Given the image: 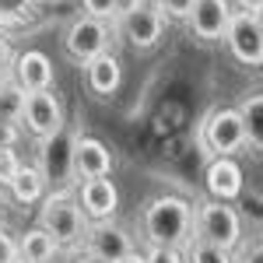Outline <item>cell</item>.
I'll return each instance as SVG.
<instances>
[{
    "label": "cell",
    "mask_w": 263,
    "mask_h": 263,
    "mask_svg": "<svg viewBox=\"0 0 263 263\" xmlns=\"http://www.w3.org/2000/svg\"><path fill=\"white\" fill-rule=\"evenodd\" d=\"M144 242L147 246H168V249H186L193 242V203L176 197V193H162L144 203L141 214Z\"/></svg>",
    "instance_id": "6da1fadb"
},
{
    "label": "cell",
    "mask_w": 263,
    "mask_h": 263,
    "mask_svg": "<svg viewBox=\"0 0 263 263\" xmlns=\"http://www.w3.org/2000/svg\"><path fill=\"white\" fill-rule=\"evenodd\" d=\"M39 207V228L60 246V249H70V246L84 242V232H88V218L81 214V207L74 200L70 190H53L42 197Z\"/></svg>",
    "instance_id": "7a4b0ae2"
},
{
    "label": "cell",
    "mask_w": 263,
    "mask_h": 263,
    "mask_svg": "<svg viewBox=\"0 0 263 263\" xmlns=\"http://www.w3.org/2000/svg\"><path fill=\"white\" fill-rule=\"evenodd\" d=\"M193 239H203V242L211 246H221V249H235V246L242 242V218H239V211L232 207V203L224 200H207L200 207H193Z\"/></svg>",
    "instance_id": "3957f363"
},
{
    "label": "cell",
    "mask_w": 263,
    "mask_h": 263,
    "mask_svg": "<svg viewBox=\"0 0 263 263\" xmlns=\"http://www.w3.org/2000/svg\"><path fill=\"white\" fill-rule=\"evenodd\" d=\"M112 42H116V28L109 25V21H99V18H74L67 25V32H63V53H67V60L84 67L88 60H95L102 53H112Z\"/></svg>",
    "instance_id": "277c9868"
},
{
    "label": "cell",
    "mask_w": 263,
    "mask_h": 263,
    "mask_svg": "<svg viewBox=\"0 0 263 263\" xmlns=\"http://www.w3.org/2000/svg\"><path fill=\"white\" fill-rule=\"evenodd\" d=\"M74 141H78V134H70L67 123L57 134L39 141V165L35 168L46 179L49 193L53 190H70V182H74Z\"/></svg>",
    "instance_id": "5b68a950"
},
{
    "label": "cell",
    "mask_w": 263,
    "mask_h": 263,
    "mask_svg": "<svg viewBox=\"0 0 263 263\" xmlns=\"http://www.w3.org/2000/svg\"><path fill=\"white\" fill-rule=\"evenodd\" d=\"M165 25H168V18L158 7H147V4H134L130 11H120L116 21H112L116 35L137 53H147V49H155L162 42Z\"/></svg>",
    "instance_id": "8992f818"
},
{
    "label": "cell",
    "mask_w": 263,
    "mask_h": 263,
    "mask_svg": "<svg viewBox=\"0 0 263 263\" xmlns=\"http://www.w3.org/2000/svg\"><path fill=\"white\" fill-rule=\"evenodd\" d=\"M200 144L207 155L214 158H232L235 151L246 147V130L242 120L232 105H221V109H211L200 123Z\"/></svg>",
    "instance_id": "52a82bcc"
},
{
    "label": "cell",
    "mask_w": 263,
    "mask_h": 263,
    "mask_svg": "<svg viewBox=\"0 0 263 263\" xmlns=\"http://www.w3.org/2000/svg\"><path fill=\"white\" fill-rule=\"evenodd\" d=\"M224 46L242 67H260L263 63V18L260 11H232L228 28H224Z\"/></svg>",
    "instance_id": "ba28073f"
},
{
    "label": "cell",
    "mask_w": 263,
    "mask_h": 263,
    "mask_svg": "<svg viewBox=\"0 0 263 263\" xmlns=\"http://www.w3.org/2000/svg\"><path fill=\"white\" fill-rule=\"evenodd\" d=\"M18 126H25L35 141L57 134L63 126V102L57 88H42V91H25V105H21Z\"/></svg>",
    "instance_id": "9c48e42d"
},
{
    "label": "cell",
    "mask_w": 263,
    "mask_h": 263,
    "mask_svg": "<svg viewBox=\"0 0 263 263\" xmlns=\"http://www.w3.org/2000/svg\"><path fill=\"white\" fill-rule=\"evenodd\" d=\"M84 253H91V256H99L105 263H116L123 260L126 253H134L137 246H134V235L123 228L116 218H109V221H91L88 224V232H84Z\"/></svg>",
    "instance_id": "30bf717a"
},
{
    "label": "cell",
    "mask_w": 263,
    "mask_h": 263,
    "mask_svg": "<svg viewBox=\"0 0 263 263\" xmlns=\"http://www.w3.org/2000/svg\"><path fill=\"white\" fill-rule=\"evenodd\" d=\"M232 11H235L232 0H193V7L186 14V28L200 42H221Z\"/></svg>",
    "instance_id": "8fae6325"
},
{
    "label": "cell",
    "mask_w": 263,
    "mask_h": 263,
    "mask_svg": "<svg viewBox=\"0 0 263 263\" xmlns=\"http://www.w3.org/2000/svg\"><path fill=\"white\" fill-rule=\"evenodd\" d=\"M78 207H81V214L91 221H109V218H116V211H120V190H116V182L109 179V176H102V179H81V190H78Z\"/></svg>",
    "instance_id": "7c38bea8"
},
{
    "label": "cell",
    "mask_w": 263,
    "mask_h": 263,
    "mask_svg": "<svg viewBox=\"0 0 263 263\" xmlns=\"http://www.w3.org/2000/svg\"><path fill=\"white\" fill-rule=\"evenodd\" d=\"M7 78L21 91H42V88H53V63L42 49H25V53H14Z\"/></svg>",
    "instance_id": "4fadbf2b"
},
{
    "label": "cell",
    "mask_w": 263,
    "mask_h": 263,
    "mask_svg": "<svg viewBox=\"0 0 263 263\" xmlns=\"http://www.w3.org/2000/svg\"><path fill=\"white\" fill-rule=\"evenodd\" d=\"M112 172V151L99 137H81L74 141V182L81 179H102Z\"/></svg>",
    "instance_id": "5bb4252c"
},
{
    "label": "cell",
    "mask_w": 263,
    "mask_h": 263,
    "mask_svg": "<svg viewBox=\"0 0 263 263\" xmlns=\"http://www.w3.org/2000/svg\"><path fill=\"white\" fill-rule=\"evenodd\" d=\"M207 193H211V200H224L232 203L239 193H242V165L235 162V158H214V162L207 165Z\"/></svg>",
    "instance_id": "9a60e30c"
},
{
    "label": "cell",
    "mask_w": 263,
    "mask_h": 263,
    "mask_svg": "<svg viewBox=\"0 0 263 263\" xmlns=\"http://www.w3.org/2000/svg\"><path fill=\"white\" fill-rule=\"evenodd\" d=\"M84 84H88V91L91 95H99V99H109V95H116L123 84V63L112 57V53H102L95 60L84 63Z\"/></svg>",
    "instance_id": "2e32d148"
},
{
    "label": "cell",
    "mask_w": 263,
    "mask_h": 263,
    "mask_svg": "<svg viewBox=\"0 0 263 263\" xmlns=\"http://www.w3.org/2000/svg\"><path fill=\"white\" fill-rule=\"evenodd\" d=\"M235 112H239L242 130H246V147L253 151V158H260V147H263V99H260V91H249L235 105Z\"/></svg>",
    "instance_id": "e0dca14e"
},
{
    "label": "cell",
    "mask_w": 263,
    "mask_h": 263,
    "mask_svg": "<svg viewBox=\"0 0 263 263\" xmlns=\"http://www.w3.org/2000/svg\"><path fill=\"white\" fill-rule=\"evenodd\" d=\"M7 193H11V200L14 203H39L42 197H46V179L39 176V168L35 165H25L21 162V168L14 172V179L7 182Z\"/></svg>",
    "instance_id": "ac0fdd59"
},
{
    "label": "cell",
    "mask_w": 263,
    "mask_h": 263,
    "mask_svg": "<svg viewBox=\"0 0 263 263\" xmlns=\"http://www.w3.org/2000/svg\"><path fill=\"white\" fill-rule=\"evenodd\" d=\"M57 253H60V246L53 242L39 224H35V228H28V232L18 239V260L21 263H53Z\"/></svg>",
    "instance_id": "d6986e66"
},
{
    "label": "cell",
    "mask_w": 263,
    "mask_h": 263,
    "mask_svg": "<svg viewBox=\"0 0 263 263\" xmlns=\"http://www.w3.org/2000/svg\"><path fill=\"white\" fill-rule=\"evenodd\" d=\"M21 105H25V91L7 78V81L0 84V120L18 123L21 120Z\"/></svg>",
    "instance_id": "ffe728a7"
},
{
    "label": "cell",
    "mask_w": 263,
    "mask_h": 263,
    "mask_svg": "<svg viewBox=\"0 0 263 263\" xmlns=\"http://www.w3.org/2000/svg\"><path fill=\"white\" fill-rule=\"evenodd\" d=\"M186 263H232V253L221 246L203 242V239H193L186 246Z\"/></svg>",
    "instance_id": "44dd1931"
},
{
    "label": "cell",
    "mask_w": 263,
    "mask_h": 263,
    "mask_svg": "<svg viewBox=\"0 0 263 263\" xmlns=\"http://www.w3.org/2000/svg\"><path fill=\"white\" fill-rule=\"evenodd\" d=\"M39 0H0V28H11V25H21L28 18V11L35 7Z\"/></svg>",
    "instance_id": "7402d4cb"
},
{
    "label": "cell",
    "mask_w": 263,
    "mask_h": 263,
    "mask_svg": "<svg viewBox=\"0 0 263 263\" xmlns=\"http://www.w3.org/2000/svg\"><path fill=\"white\" fill-rule=\"evenodd\" d=\"M84 14L88 18H99V21H116V14H120V7H116V0H81Z\"/></svg>",
    "instance_id": "603a6c76"
},
{
    "label": "cell",
    "mask_w": 263,
    "mask_h": 263,
    "mask_svg": "<svg viewBox=\"0 0 263 263\" xmlns=\"http://www.w3.org/2000/svg\"><path fill=\"white\" fill-rule=\"evenodd\" d=\"M144 263H186L182 249H168V246H147Z\"/></svg>",
    "instance_id": "cb8c5ba5"
},
{
    "label": "cell",
    "mask_w": 263,
    "mask_h": 263,
    "mask_svg": "<svg viewBox=\"0 0 263 263\" xmlns=\"http://www.w3.org/2000/svg\"><path fill=\"white\" fill-rule=\"evenodd\" d=\"M232 263H263V249H260V242L253 239V242H239L235 249H232Z\"/></svg>",
    "instance_id": "d4e9b609"
},
{
    "label": "cell",
    "mask_w": 263,
    "mask_h": 263,
    "mask_svg": "<svg viewBox=\"0 0 263 263\" xmlns=\"http://www.w3.org/2000/svg\"><path fill=\"white\" fill-rule=\"evenodd\" d=\"M190 7H193V0H162V4H158V11H162L168 21H186Z\"/></svg>",
    "instance_id": "484cf974"
},
{
    "label": "cell",
    "mask_w": 263,
    "mask_h": 263,
    "mask_svg": "<svg viewBox=\"0 0 263 263\" xmlns=\"http://www.w3.org/2000/svg\"><path fill=\"white\" fill-rule=\"evenodd\" d=\"M21 168V158L14 151H0V186L7 190V182L14 179V172Z\"/></svg>",
    "instance_id": "4316f807"
},
{
    "label": "cell",
    "mask_w": 263,
    "mask_h": 263,
    "mask_svg": "<svg viewBox=\"0 0 263 263\" xmlns=\"http://www.w3.org/2000/svg\"><path fill=\"white\" fill-rule=\"evenodd\" d=\"M0 263H21L18 260V239L0 228Z\"/></svg>",
    "instance_id": "83f0119b"
},
{
    "label": "cell",
    "mask_w": 263,
    "mask_h": 263,
    "mask_svg": "<svg viewBox=\"0 0 263 263\" xmlns=\"http://www.w3.org/2000/svg\"><path fill=\"white\" fill-rule=\"evenodd\" d=\"M18 137H21V126H18V123L0 120V151H11V147L18 144Z\"/></svg>",
    "instance_id": "f1b7e54d"
},
{
    "label": "cell",
    "mask_w": 263,
    "mask_h": 263,
    "mask_svg": "<svg viewBox=\"0 0 263 263\" xmlns=\"http://www.w3.org/2000/svg\"><path fill=\"white\" fill-rule=\"evenodd\" d=\"M11 63H14V46L7 39V32H0V78L11 74Z\"/></svg>",
    "instance_id": "f546056e"
},
{
    "label": "cell",
    "mask_w": 263,
    "mask_h": 263,
    "mask_svg": "<svg viewBox=\"0 0 263 263\" xmlns=\"http://www.w3.org/2000/svg\"><path fill=\"white\" fill-rule=\"evenodd\" d=\"M232 7H239V11H260L263 0H232Z\"/></svg>",
    "instance_id": "4dcf8cb0"
},
{
    "label": "cell",
    "mask_w": 263,
    "mask_h": 263,
    "mask_svg": "<svg viewBox=\"0 0 263 263\" xmlns=\"http://www.w3.org/2000/svg\"><path fill=\"white\" fill-rule=\"evenodd\" d=\"M116 263H144V253H141V249H134V253H126V256L116 260Z\"/></svg>",
    "instance_id": "1f68e13d"
},
{
    "label": "cell",
    "mask_w": 263,
    "mask_h": 263,
    "mask_svg": "<svg viewBox=\"0 0 263 263\" xmlns=\"http://www.w3.org/2000/svg\"><path fill=\"white\" fill-rule=\"evenodd\" d=\"M74 263H105V260H99V256H91V253L81 249V256H74Z\"/></svg>",
    "instance_id": "d6a6232c"
},
{
    "label": "cell",
    "mask_w": 263,
    "mask_h": 263,
    "mask_svg": "<svg viewBox=\"0 0 263 263\" xmlns=\"http://www.w3.org/2000/svg\"><path fill=\"white\" fill-rule=\"evenodd\" d=\"M134 4H141V0H116V7H120V11H130Z\"/></svg>",
    "instance_id": "836d02e7"
},
{
    "label": "cell",
    "mask_w": 263,
    "mask_h": 263,
    "mask_svg": "<svg viewBox=\"0 0 263 263\" xmlns=\"http://www.w3.org/2000/svg\"><path fill=\"white\" fill-rule=\"evenodd\" d=\"M141 4H147V7H158V4H162V0H141Z\"/></svg>",
    "instance_id": "e575fe53"
},
{
    "label": "cell",
    "mask_w": 263,
    "mask_h": 263,
    "mask_svg": "<svg viewBox=\"0 0 263 263\" xmlns=\"http://www.w3.org/2000/svg\"><path fill=\"white\" fill-rule=\"evenodd\" d=\"M0 224H4V203H0Z\"/></svg>",
    "instance_id": "d590c367"
},
{
    "label": "cell",
    "mask_w": 263,
    "mask_h": 263,
    "mask_svg": "<svg viewBox=\"0 0 263 263\" xmlns=\"http://www.w3.org/2000/svg\"><path fill=\"white\" fill-rule=\"evenodd\" d=\"M4 81H7V78H0V84H4Z\"/></svg>",
    "instance_id": "8d00e7d4"
}]
</instances>
